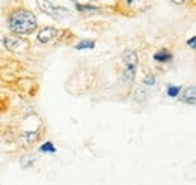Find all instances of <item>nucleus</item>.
<instances>
[{"label":"nucleus","instance_id":"1","mask_svg":"<svg viewBox=\"0 0 196 185\" xmlns=\"http://www.w3.org/2000/svg\"><path fill=\"white\" fill-rule=\"evenodd\" d=\"M8 29L12 32V35H32L38 30V18L35 12H32L26 6H15L11 8L6 14Z\"/></svg>","mask_w":196,"mask_h":185},{"label":"nucleus","instance_id":"2","mask_svg":"<svg viewBox=\"0 0 196 185\" xmlns=\"http://www.w3.org/2000/svg\"><path fill=\"white\" fill-rule=\"evenodd\" d=\"M121 62H122V74H121V81L124 86L131 87L136 75H137V69H139V56L134 50L127 48L122 56H121Z\"/></svg>","mask_w":196,"mask_h":185},{"label":"nucleus","instance_id":"3","mask_svg":"<svg viewBox=\"0 0 196 185\" xmlns=\"http://www.w3.org/2000/svg\"><path fill=\"white\" fill-rule=\"evenodd\" d=\"M149 0H116V9L125 15L137 14L148 8Z\"/></svg>","mask_w":196,"mask_h":185},{"label":"nucleus","instance_id":"4","mask_svg":"<svg viewBox=\"0 0 196 185\" xmlns=\"http://www.w3.org/2000/svg\"><path fill=\"white\" fill-rule=\"evenodd\" d=\"M3 47L12 53H21V51L29 50L30 44L27 38L20 36V35H9V36L3 38Z\"/></svg>","mask_w":196,"mask_h":185},{"label":"nucleus","instance_id":"5","mask_svg":"<svg viewBox=\"0 0 196 185\" xmlns=\"http://www.w3.org/2000/svg\"><path fill=\"white\" fill-rule=\"evenodd\" d=\"M62 32L60 29L57 27H53V26H45L42 29L38 30L36 33V41L42 45H48V44H54L57 42L60 38H62Z\"/></svg>","mask_w":196,"mask_h":185},{"label":"nucleus","instance_id":"6","mask_svg":"<svg viewBox=\"0 0 196 185\" xmlns=\"http://www.w3.org/2000/svg\"><path fill=\"white\" fill-rule=\"evenodd\" d=\"M36 6H38V9L44 14V15H47V17H50V18H60V15H63V14H67L68 11L65 9V8H60V6H56L52 0H35Z\"/></svg>","mask_w":196,"mask_h":185},{"label":"nucleus","instance_id":"7","mask_svg":"<svg viewBox=\"0 0 196 185\" xmlns=\"http://www.w3.org/2000/svg\"><path fill=\"white\" fill-rule=\"evenodd\" d=\"M178 98H179V101H181L183 104L195 105V104H196V87H195V86H189V87L181 89Z\"/></svg>","mask_w":196,"mask_h":185},{"label":"nucleus","instance_id":"8","mask_svg":"<svg viewBox=\"0 0 196 185\" xmlns=\"http://www.w3.org/2000/svg\"><path fill=\"white\" fill-rule=\"evenodd\" d=\"M39 137H41V132H39V131H26V132H23V135H21V142H23L26 146H29V145L36 143V142L39 140Z\"/></svg>","mask_w":196,"mask_h":185},{"label":"nucleus","instance_id":"9","mask_svg":"<svg viewBox=\"0 0 196 185\" xmlns=\"http://www.w3.org/2000/svg\"><path fill=\"white\" fill-rule=\"evenodd\" d=\"M174 59V54L167 50V48H161L160 51H157L154 54V60L156 62H160V63H167Z\"/></svg>","mask_w":196,"mask_h":185},{"label":"nucleus","instance_id":"10","mask_svg":"<svg viewBox=\"0 0 196 185\" xmlns=\"http://www.w3.org/2000/svg\"><path fill=\"white\" fill-rule=\"evenodd\" d=\"M95 47V41H92V39H82V41H79L75 45H74V48L77 50V51H82V50H92Z\"/></svg>","mask_w":196,"mask_h":185},{"label":"nucleus","instance_id":"11","mask_svg":"<svg viewBox=\"0 0 196 185\" xmlns=\"http://www.w3.org/2000/svg\"><path fill=\"white\" fill-rule=\"evenodd\" d=\"M75 8H77V11L85 12V14H97V12L101 11V8H98V6H92V5H79V3H77Z\"/></svg>","mask_w":196,"mask_h":185},{"label":"nucleus","instance_id":"12","mask_svg":"<svg viewBox=\"0 0 196 185\" xmlns=\"http://www.w3.org/2000/svg\"><path fill=\"white\" fill-rule=\"evenodd\" d=\"M142 84L148 89V87H152L154 84H156V75L154 74H146L145 77H143V81H142Z\"/></svg>","mask_w":196,"mask_h":185},{"label":"nucleus","instance_id":"13","mask_svg":"<svg viewBox=\"0 0 196 185\" xmlns=\"http://www.w3.org/2000/svg\"><path fill=\"white\" fill-rule=\"evenodd\" d=\"M166 92H167V96L177 98L179 95V92H181V86H172V84H169L167 89H166Z\"/></svg>","mask_w":196,"mask_h":185},{"label":"nucleus","instance_id":"14","mask_svg":"<svg viewBox=\"0 0 196 185\" xmlns=\"http://www.w3.org/2000/svg\"><path fill=\"white\" fill-rule=\"evenodd\" d=\"M146 98V92H145V86H140V87H137L136 89V92H134V99L136 101H143Z\"/></svg>","mask_w":196,"mask_h":185},{"label":"nucleus","instance_id":"15","mask_svg":"<svg viewBox=\"0 0 196 185\" xmlns=\"http://www.w3.org/2000/svg\"><path fill=\"white\" fill-rule=\"evenodd\" d=\"M39 150H41V152H50V154H54V152H56V148H54V145L52 143V142H45V143L39 148Z\"/></svg>","mask_w":196,"mask_h":185},{"label":"nucleus","instance_id":"16","mask_svg":"<svg viewBox=\"0 0 196 185\" xmlns=\"http://www.w3.org/2000/svg\"><path fill=\"white\" fill-rule=\"evenodd\" d=\"M187 45H189L192 50H195L196 48V36H192L190 39H187Z\"/></svg>","mask_w":196,"mask_h":185},{"label":"nucleus","instance_id":"17","mask_svg":"<svg viewBox=\"0 0 196 185\" xmlns=\"http://www.w3.org/2000/svg\"><path fill=\"white\" fill-rule=\"evenodd\" d=\"M189 0H171V3L172 5H177V6H183V5H186Z\"/></svg>","mask_w":196,"mask_h":185}]
</instances>
